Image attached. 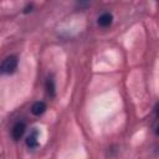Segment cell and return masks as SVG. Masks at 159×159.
<instances>
[{"mask_svg": "<svg viewBox=\"0 0 159 159\" xmlns=\"http://www.w3.org/2000/svg\"><path fill=\"white\" fill-rule=\"evenodd\" d=\"M112 21H113V16H112V14H109V12H103V14L99 15V17H98V25L102 26V27H108V26H111Z\"/></svg>", "mask_w": 159, "mask_h": 159, "instance_id": "cell-4", "label": "cell"}, {"mask_svg": "<svg viewBox=\"0 0 159 159\" xmlns=\"http://www.w3.org/2000/svg\"><path fill=\"white\" fill-rule=\"evenodd\" d=\"M16 67H17V57L9 56L0 63V75H10L15 72Z\"/></svg>", "mask_w": 159, "mask_h": 159, "instance_id": "cell-1", "label": "cell"}, {"mask_svg": "<svg viewBox=\"0 0 159 159\" xmlns=\"http://www.w3.org/2000/svg\"><path fill=\"white\" fill-rule=\"evenodd\" d=\"M45 111H46V104H45V102H42V101L35 102V103L32 104V107H31V112H32V114H35V116H41Z\"/></svg>", "mask_w": 159, "mask_h": 159, "instance_id": "cell-5", "label": "cell"}, {"mask_svg": "<svg viewBox=\"0 0 159 159\" xmlns=\"http://www.w3.org/2000/svg\"><path fill=\"white\" fill-rule=\"evenodd\" d=\"M26 145L30 149H35V148L39 147V130L36 128H34L32 132L26 138Z\"/></svg>", "mask_w": 159, "mask_h": 159, "instance_id": "cell-3", "label": "cell"}, {"mask_svg": "<svg viewBox=\"0 0 159 159\" xmlns=\"http://www.w3.org/2000/svg\"><path fill=\"white\" fill-rule=\"evenodd\" d=\"M46 89H47V93H48L50 97H55V89H56V87H55V82H53L52 77H48L47 78V81H46Z\"/></svg>", "mask_w": 159, "mask_h": 159, "instance_id": "cell-6", "label": "cell"}, {"mask_svg": "<svg viewBox=\"0 0 159 159\" xmlns=\"http://www.w3.org/2000/svg\"><path fill=\"white\" fill-rule=\"evenodd\" d=\"M25 129H26V124H25L24 122H16V123L14 124V127H12V130H11L12 138H14L15 140L20 139V138L24 135Z\"/></svg>", "mask_w": 159, "mask_h": 159, "instance_id": "cell-2", "label": "cell"}]
</instances>
